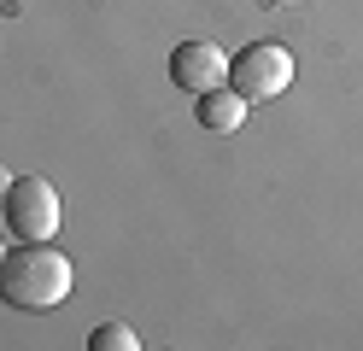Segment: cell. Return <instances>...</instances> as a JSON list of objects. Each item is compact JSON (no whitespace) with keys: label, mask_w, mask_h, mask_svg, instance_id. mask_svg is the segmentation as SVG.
<instances>
[{"label":"cell","mask_w":363,"mask_h":351,"mask_svg":"<svg viewBox=\"0 0 363 351\" xmlns=\"http://www.w3.org/2000/svg\"><path fill=\"white\" fill-rule=\"evenodd\" d=\"M71 257L53 252V240H24L0 264V299L12 311H53L71 299Z\"/></svg>","instance_id":"obj_1"},{"label":"cell","mask_w":363,"mask_h":351,"mask_svg":"<svg viewBox=\"0 0 363 351\" xmlns=\"http://www.w3.org/2000/svg\"><path fill=\"white\" fill-rule=\"evenodd\" d=\"M287 82H293V53L281 41H252V47H240L229 59V88L240 100H252V106L287 94Z\"/></svg>","instance_id":"obj_2"},{"label":"cell","mask_w":363,"mask_h":351,"mask_svg":"<svg viewBox=\"0 0 363 351\" xmlns=\"http://www.w3.org/2000/svg\"><path fill=\"white\" fill-rule=\"evenodd\" d=\"M0 205H6V223L18 240H53L59 234V194L48 176H12Z\"/></svg>","instance_id":"obj_3"},{"label":"cell","mask_w":363,"mask_h":351,"mask_svg":"<svg viewBox=\"0 0 363 351\" xmlns=\"http://www.w3.org/2000/svg\"><path fill=\"white\" fill-rule=\"evenodd\" d=\"M170 82L182 94H211V88L229 82V53L211 41H182L170 53Z\"/></svg>","instance_id":"obj_4"},{"label":"cell","mask_w":363,"mask_h":351,"mask_svg":"<svg viewBox=\"0 0 363 351\" xmlns=\"http://www.w3.org/2000/svg\"><path fill=\"white\" fill-rule=\"evenodd\" d=\"M246 111H252V100H240V94L223 82V88H211V94H199V106H194V117H199V129H211V135H229V129H240L246 123Z\"/></svg>","instance_id":"obj_5"},{"label":"cell","mask_w":363,"mask_h":351,"mask_svg":"<svg viewBox=\"0 0 363 351\" xmlns=\"http://www.w3.org/2000/svg\"><path fill=\"white\" fill-rule=\"evenodd\" d=\"M88 345H94V351H135V345H141V334H135L129 322H100L94 334H88Z\"/></svg>","instance_id":"obj_6"},{"label":"cell","mask_w":363,"mask_h":351,"mask_svg":"<svg viewBox=\"0 0 363 351\" xmlns=\"http://www.w3.org/2000/svg\"><path fill=\"white\" fill-rule=\"evenodd\" d=\"M6 187H12V176H6V170H0V199H6Z\"/></svg>","instance_id":"obj_7"},{"label":"cell","mask_w":363,"mask_h":351,"mask_svg":"<svg viewBox=\"0 0 363 351\" xmlns=\"http://www.w3.org/2000/svg\"><path fill=\"white\" fill-rule=\"evenodd\" d=\"M0 264H6V240H0Z\"/></svg>","instance_id":"obj_8"}]
</instances>
